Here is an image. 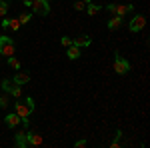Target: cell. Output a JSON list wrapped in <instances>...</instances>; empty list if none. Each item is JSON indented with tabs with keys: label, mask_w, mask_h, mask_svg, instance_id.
Wrapping results in <instances>:
<instances>
[{
	"label": "cell",
	"mask_w": 150,
	"mask_h": 148,
	"mask_svg": "<svg viewBox=\"0 0 150 148\" xmlns=\"http://www.w3.org/2000/svg\"><path fill=\"white\" fill-rule=\"evenodd\" d=\"M34 110V100L28 96L26 100H20V102H14V112L20 116V120H22L24 126H28V116L32 114Z\"/></svg>",
	"instance_id": "obj_1"
},
{
	"label": "cell",
	"mask_w": 150,
	"mask_h": 148,
	"mask_svg": "<svg viewBox=\"0 0 150 148\" xmlns=\"http://www.w3.org/2000/svg\"><path fill=\"white\" fill-rule=\"evenodd\" d=\"M14 50H16V46H14V42H12L8 36H0V54L2 56H14Z\"/></svg>",
	"instance_id": "obj_2"
},
{
	"label": "cell",
	"mask_w": 150,
	"mask_h": 148,
	"mask_svg": "<svg viewBox=\"0 0 150 148\" xmlns=\"http://www.w3.org/2000/svg\"><path fill=\"white\" fill-rule=\"evenodd\" d=\"M30 8L34 14H40V16H46L50 12V2L48 0H30Z\"/></svg>",
	"instance_id": "obj_3"
},
{
	"label": "cell",
	"mask_w": 150,
	"mask_h": 148,
	"mask_svg": "<svg viewBox=\"0 0 150 148\" xmlns=\"http://www.w3.org/2000/svg\"><path fill=\"white\" fill-rule=\"evenodd\" d=\"M106 10L116 14V16H122V18H124V14H126V12H132L134 6H132V4H108Z\"/></svg>",
	"instance_id": "obj_4"
},
{
	"label": "cell",
	"mask_w": 150,
	"mask_h": 148,
	"mask_svg": "<svg viewBox=\"0 0 150 148\" xmlns=\"http://www.w3.org/2000/svg\"><path fill=\"white\" fill-rule=\"evenodd\" d=\"M128 70H130L128 60H124V58L116 52V54H114V72H116V74H126Z\"/></svg>",
	"instance_id": "obj_5"
},
{
	"label": "cell",
	"mask_w": 150,
	"mask_h": 148,
	"mask_svg": "<svg viewBox=\"0 0 150 148\" xmlns=\"http://www.w3.org/2000/svg\"><path fill=\"white\" fill-rule=\"evenodd\" d=\"M146 26V18L142 16V14H136L132 20H130V24H128V28L132 30V32H138V30H142Z\"/></svg>",
	"instance_id": "obj_6"
},
{
	"label": "cell",
	"mask_w": 150,
	"mask_h": 148,
	"mask_svg": "<svg viewBox=\"0 0 150 148\" xmlns=\"http://www.w3.org/2000/svg\"><path fill=\"white\" fill-rule=\"evenodd\" d=\"M4 122H6L8 128H16L22 120H20V116H18L16 112H10V114H6V116H4Z\"/></svg>",
	"instance_id": "obj_7"
},
{
	"label": "cell",
	"mask_w": 150,
	"mask_h": 148,
	"mask_svg": "<svg viewBox=\"0 0 150 148\" xmlns=\"http://www.w3.org/2000/svg\"><path fill=\"white\" fill-rule=\"evenodd\" d=\"M26 140H28V146H40L42 144V136L36 132H26Z\"/></svg>",
	"instance_id": "obj_8"
},
{
	"label": "cell",
	"mask_w": 150,
	"mask_h": 148,
	"mask_svg": "<svg viewBox=\"0 0 150 148\" xmlns=\"http://www.w3.org/2000/svg\"><path fill=\"white\" fill-rule=\"evenodd\" d=\"M12 82L18 84V86H22V84H26V82H30V74H28V72H16Z\"/></svg>",
	"instance_id": "obj_9"
},
{
	"label": "cell",
	"mask_w": 150,
	"mask_h": 148,
	"mask_svg": "<svg viewBox=\"0 0 150 148\" xmlns=\"http://www.w3.org/2000/svg\"><path fill=\"white\" fill-rule=\"evenodd\" d=\"M90 42H92V40H90V36H78V38H74V40H72V44L74 46H78V48H84V46H90Z\"/></svg>",
	"instance_id": "obj_10"
},
{
	"label": "cell",
	"mask_w": 150,
	"mask_h": 148,
	"mask_svg": "<svg viewBox=\"0 0 150 148\" xmlns=\"http://www.w3.org/2000/svg\"><path fill=\"white\" fill-rule=\"evenodd\" d=\"M80 48L78 46H74V44H70L68 46V50H66V56L70 58V60H76V58H80Z\"/></svg>",
	"instance_id": "obj_11"
},
{
	"label": "cell",
	"mask_w": 150,
	"mask_h": 148,
	"mask_svg": "<svg viewBox=\"0 0 150 148\" xmlns=\"http://www.w3.org/2000/svg\"><path fill=\"white\" fill-rule=\"evenodd\" d=\"M120 26H122V16H112V18H110V20H108V28H110V30H116V28H120Z\"/></svg>",
	"instance_id": "obj_12"
},
{
	"label": "cell",
	"mask_w": 150,
	"mask_h": 148,
	"mask_svg": "<svg viewBox=\"0 0 150 148\" xmlns=\"http://www.w3.org/2000/svg\"><path fill=\"white\" fill-rule=\"evenodd\" d=\"M16 146H18V148H26V146H28L26 132H18V134H16Z\"/></svg>",
	"instance_id": "obj_13"
},
{
	"label": "cell",
	"mask_w": 150,
	"mask_h": 148,
	"mask_svg": "<svg viewBox=\"0 0 150 148\" xmlns=\"http://www.w3.org/2000/svg\"><path fill=\"white\" fill-rule=\"evenodd\" d=\"M84 10L88 12V14H90V16H96V14H98V12L102 10V6H96V4H92V2H88V4H86V8H84Z\"/></svg>",
	"instance_id": "obj_14"
},
{
	"label": "cell",
	"mask_w": 150,
	"mask_h": 148,
	"mask_svg": "<svg viewBox=\"0 0 150 148\" xmlns=\"http://www.w3.org/2000/svg\"><path fill=\"white\" fill-rule=\"evenodd\" d=\"M20 26H22V24H20L18 18H8V28H10L12 32H18V30H20Z\"/></svg>",
	"instance_id": "obj_15"
},
{
	"label": "cell",
	"mask_w": 150,
	"mask_h": 148,
	"mask_svg": "<svg viewBox=\"0 0 150 148\" xmlns=\"http://www.w3.org/2000/svg\"><path fill=\"white\" fill-rule=\"evenodd\" d=\"M8 94H12L14 98H20V96H22V88H20L18 84H12V88H10V92H8Z\"/></svg>",
	"instance_id": "obj_16"
},
{
	"label": "cell",
	"mask_w": 150,
	"mask_h": 148,
	"mask_svg": "<svg viewBox=\"0 0 150 148\" xmlns=\"http://www.w3.org/2000/svg\"><path fill=\"white\" fill-rule=\"evenodd\" d=\"M6 62H8V66H12L14 70H18V68H20V60H18V58L8 56V60H6Z\"/></svg>",
	"instance_id": "obj_17"
},
{
	"label": "cell",
	"mask_w": 150,
	"mask_h": 148,
	"mask_svg": "<svg viewBox=\"0 0 150 148\" xmlns=\"http://www.w3.org/2000/svg\"><path fill=\"white\" fill-rule=\"evenodd\" d=\"M8 12V2L6 0H0V18H4Z\"/></svg>",
	"instance_id": "obj_18"
},
{
	"label": "cell",
	"mask_w": 150,
	"mask_h": 148,
	"mask_svg": "<svg viewBox=\"0 0 150 148\" xmlns=\"http://www.w3.org/2000/svg\"><path fill=\"white\" fill-rule=\"evenodd\" d=\"M120 140H122V130H118V132H116V138L112 140V144H110V146L118 148V146H120Z\"/></svg>",
	"instance_id": "obj_19"
},
{
	"label": "cell",
	"mask_w": 150,
	"mask_h": 148,
	"mask_svg": "<svg viewBox=\"0 0 150 148\" xmlns=\"http://www.w3.org/2000/svg\"><path fill=\"white\" fill-rule=\"evenodd\" d=\"M8 100H10L8 98V92L6 94H0V108H6L8 106Z\"/></svg>",
	"instance_id": "obj_20"
},
{
	"label": "cell",
	"mask_w": 150,
	"mask_h": 148,
	"mask_svg": "<svg viewBox=\"0 0 150 148\" xmlns=\"http://www.w3.org/2000/svg\"><path fill=\"white\" fill-rule=\"evenodd\" d=\"M30 18H32V16H30V14H26V12H22V14L18 16L20 24H28V22H30Z\"/></svg>",
	"instance_id": "obj_21"
},
{
	"label": "cell",
	"mask_w": 150,
	"mask_h": 148,
	"mask_svg": "<svg viewBox=\"0 0 150 148\" xmlns=\"http://www.w3.org/2000/svg\"><path fill=\"white\" fill-rule=\"evenodd\" d=\"M60 44H62V46H66V48H68V46L72 44V38H68V36H62V38H60Z\"/></svg>",
	"instance_id": "obj_22"
},
{
	"label": "cell",
	"mask_w": 150,
	"mask_h": 148,
	"mask_svg": "<svg viewBox=\"0 0 150 148\" xmlns=\"http://www.w3.org/2000/svg\"><path fill=\"white\" fill-rule=\"evenodd\" d=\"M84 8H86V2H82V0L74 2V10H84Z\"/></svg>",
	"instance_id": "obj_23"
},
{
	"label": "cell",
	"mask_w": 150,
	"mask_h": 148,
	"mask_svg": "<svg viewBox=\"0 0 150 148\" xmlns=\"http://www.w3.org/2000/svg\"><path fill=\"white\" fill-rule=\"evenodd\" d=\"M12 84H14V82H10V80H2V88H4V90H6V92H10Z\"/></svg>",
	"instance_id": "obj_24"
},
{
	"label": "cell",
	"mask_w": 150,
	"mask_h": 148,
	"mask_svg": "<svg viewBox=\"0 0 150 148\" xmlns=\"http://www.w3.org/2000/svg\"><path fill=\"white\" fill-rule=\"evenodd\" d=\"M74 146H76V148H84V146H86V140H78Z\"/></svg>",
	"instance_id": "obj_25"
},
{
	"label": "cell",
	"mask_w": 150,
	"mask_h": 148,
	"mask_svg": "<svg viewBox=\"0 0 150 148\" xmlns=\"http://www.w3.org/2000/svg\"><path fill=\"white\" fill-rule=\"evenodd\" d=\"M2 28H8V18H2Z\"/></svg>",
	"instance_id": "obj_26"
},
{
	"label": "cell",
	"mask_w": 150,
	"mask_h": 148,
	"mask_svg": "<svg viewBox=\"0 0 150 148\" xmlns=\"http://www.w3.org/2000/svg\"><path fill=\"white\" fill-rule=\"evenodd\" d=\"M82 2H86V4H88V2H92V0H82Z\"/></svg>",
	"instance_id": "obj_27"
},
{
	"label": "cell",
	"mask_w": 150,
	"mask_h": 148,
	"mask_svg": "<svg viewBox=\"0 0 150 148\" xmlns=\"http://www.w3.org/2000/svg\"><path fill=\"white\" fill-rule=\"evenodd\" d=\"M0 88H2V80H0Z\"/></svg>",
	"instance_id": "obj_28"
}]
</instances>
